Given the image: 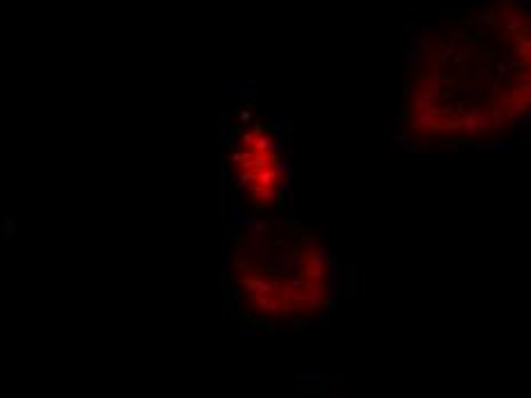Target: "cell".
Masks as SVG:
<instances>
[{
    "instance_id": "6da1fadb",
    "label": "cell",
    "mask_w": 531,
    "mask_h": 398,
    "mask_svg": "<svg viewBox=\"0 0 531 398\" xmlns=\"http://www.w3.org/2000/svg\"><path fill=\"white\" fill-rule=\"evenodd\" d=\"M330 375L325 371H300L293 375V384L302 389H325L330 384Z\"/></svg>"
}]
</instances>
